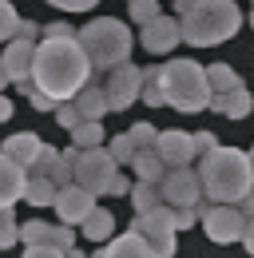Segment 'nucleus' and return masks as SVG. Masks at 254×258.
Listing matches in <instances>:
<instances>
[{
    "label": "nucleus",
    "mask_w": 254,
    "mask_h": 258,
    "mask_svg": "<svg viewBox=\"0 0 254 258\" xmlns=\"http://www.w3.org/2000/svg\"><path fill=\"white\" fill-rule=\"evenodd\" d=\"M32 84L52 96L56 103L60 99H72L88 80H92V64H88V52L80 48L76 36H64V40H40L36 52H32Z\"/></svg>",
    "instance_id": "f257e3e1"
},
{
    "label": "nucleus",
    "mask_w": 254,
    "mask_h": 258,
    "mask_svg": "<svg viewBox=\"0 0 254 258\" xmlns=\"http://www.w3.org/2000/svg\"><path fill=\"white\" fill-rule=\"evenodd\" d=\"M199 183L211 203H238L254 191V159L238 147H211L199 155Z\"/></svg>",
    "instance_id": "f03ea898"
},
{
    "label": "nucleus",
    "mask_w": 254,
    "mask_h": 258,
    "mask_svg": "<svg viewBox=\"0 0 254 258\" xmlns=\"http://www.w3.org/2000/svg\"><path fill=\"white\" fill-rule=\"evenodd\" d=\"M183 40L195 48H215L242 28V12L234 0H175Z\"/></svg>",
    "instance_id": "7ed1b4c3"
},
{
    "label": "nucleus",
    "mask_w": 254,
    "mask_h": 258,
    "mask_svg": "<svg viewBox=\"0 0 254 258\" xmlns=\"http://www.w3.org/2000/svg\"><path fill=\"white\" fill-rule=\"evenodd\" d=\"M159 92H163V103L183 111V115H195L211 103V84H207V68L195 64V60H171V64H159L155 76Z\"/></svg>",
    "instance_id": "20e7f679"
},
{
    "label": "nucleus",
    "mask_w": 254,
    "mask_h": 258,
    "mask_svg": "<svg viewBox=\"0 0 254 258\" xmlns=\"http://www.w3.org/2000/svg\"><path fill=\"white\" fill-rule=\"evenodd\" d=\"M76 40H80V48L88 52L92 72H111V68H119L127 56H131V28H127L123 20H115V16L92 20L88 28L76 32Z\"/></svg>",
    "instance_id": "39448f33"
},
{
    "label": "nucleus",
    "mask_w": 254,
    "mask_h": 258,
    "mask_svg": "<svg viewBox=\"0 0 254 258\" xmlns=\"http://www.w3.org/2000/svg\"><path fill=\"white\" fill-rule=\"evenodd\" d=\"M115 171H119V163L107 155V147H88L72 163V179L80 187H88L92 195H107V183H111Z\"/></svg>",
    "instance_id": "423d86ee"
},
{
    "label": "nucleus",
    "mask_w": 254,
    "mask_h": 258,
    "mask_svg": "<svg viewBox=\"0 0 254 258\" xmlns=\"http://www.w3.org/2000/svg\"><path fill=\"white\" fill-rule=\"evenodd\" d=\"M131 230H135V234H143L159 258H171V254H175V234H179V230H175V219H171V207H167V203H159L155 211L135 215Z\"/></svg>",
    "instance_id": "0eeeda50"
},
{
    "label": "nucleus",
    "mask_w": 254,
    "mask_h": 258,
    "mask_svg": "<svg viewBox=\"0 0 254 258\" xmlns=\"http://www.w3.org/2000/svg\"><path fill=\"white\" fill-rule=\"evenodd\" d=\"M199 223H203V230H207V238L219 242V246L242 242V230H246V219L238 215L234 203H211V207H203Z\"/></svg>",
    "instance_id": "6e6552de"
},
{
    "label": "nucleus",
    "mask_w": 254,
    "mask_h": 258,
    "mask_svg": "<svg viewBox=\"0 0 254 258\" xmlns=\"http://www.w3.org/2000/svg\"><path fill=\"white\" fill-rule=\"evenodd\" d=\"M143 92V68L135 64H119L107 72V84H103V96H107V111H127Z\"/></svg>",
    "instance_id": "1a4fd4ad"
},
{
    "label": "nucleus",
    "mask_w": 254,
    "mask_h": 258,
    "mask_svg": "<svg viewBox=\"0 0 254 258\" xmlns=\"http://www.w3.org/2000/svg\"><path fill=\"white\" fill-rule=\"evenodd\" d=\"M159 195L167 207H199L203 203V183L195 167H171L159 179Z\"/></svg>",
    "instance_id": "9d476101"
},
{
    "label": "nucleus",
    "mask_w": 254,
    "mask_h": 258,
    "mask_svg": "<svg viewBox=\"0 0 254 258\" xmlns=\"http://www.w3.org/2000/svg\"><path fill=\"white\" fill-rule=\"evenodd\" d=\"M143 32H139V44L151 52V56H163V52H171L179 40H183V28H179V20L175 16H163L159 12L155 20H147V24H139Z\"/></svg>",
    "instance_id": "9b49d317"
},
{
    "label": "nucleus",
    "mask_w": 254,
    "mask_h": 258,
    "mask_svg": "<svg viewBox=\"0 0 254 258\" xmlns=\"http://www.w3.org/2000/svg\"><path fill=\"white\" fill-rule=\"evenodd\" d=\"M56 219L68 226H76V223H84L88 219V211L95 207V195L88 191V187H80V183H68V187H60L56 191Z\"/></svg>",
    "instance_id": "f8f14e48"
},
{
    "label": "nucleus",
    "mask_w": 254,
    "mask_h": 258,
    "mask_svg": "<svg viewBox=\"0 0 254 258\" xmlns=\"http://www.w3.org/2000/svg\"><path fill=\"white\" fill-rule=\"evenodd\" d=\"M155 151H159V159L167 163V171L171 167H190V159H195V143H190L187 131H159Z\"/></svg>",
    "instance_id": "ddd939ff"
},
{
    "label": "nucleus",
    "mask_w": 254,
    "mask_h": 258,
    "mask_svg": "<svg viewBox=\"0 0 254 258\" xmlns=\"http://www.w3.org/2000/svg\"><path fill=\"white\" fill-rule=\"evenodd\" d=\"M24 187H28V167L0 155V211H12L24 199Z\"/></svg>",
    "instance_id": "4468645a"
},
{
    "label": "nucleus",
    "mask_w": 254,
    "mask_h": 258,
    "mask_svg": "<svg viewBox=\"0 0 254 258\" xmlns=\"http://www.w3.org/2000/svg\"><path fill=\"white\" fill-rule=\"evenodd\" d=\"M32 52H36V44H28V40H8V48L0 56V68H4L8 84H24L32 76Z\"/></svg>",
    "instance_id": "2eb2a0df"
},
{
    "label": "nucleus",
    "mask_w": 254,
    "mask_h": 258,
    "mask_svg": "<svg viewBox=\"0 0 254 258\" xmlns=\"http://www.w3.org/2000/svg\"><path fill=\"white\" fill-rule=\"evenodd\" d=\"M99 258H159V254L151 250V242H147L143 234L127 230V234H119V238H111V242L99 250Z\"/></svg>",
    "instance_id": "dca6fc26"
},
{
    "label": "nucleus",
    "mask_w": 254,
    "mask_h": 258,
    "mask_svg": "<svg viewBox=\"0 0 254 258\" xmlns=\"http://www.w3.org/2000/svg\"><path fill=\"white\" fill-rule=\"evenodd\" d=\"M40 147H44V139H40L36 131H16V135H8V139H4L0 155H8V159L20 163V167H32V159L40 155Z\"/></svg>",
    "instance_id": "f3484780"
},
{
    "label": "nucleus",
    "mask_w": 254,
    "mask_h": 258,
    "mask_svg": "<svg viewBox=\"0 0 254 258\" xmlns=\"http://www.w3.org/2000/svg\"><path fill=\"white\" fill-rule=\"evenodd\" d=\"M207 107H215L219 115H226V119H246L250 115V107H254V99L250 92L238 84V88H230V92H219V96H211V103Z\"/></svg>",
    "instance_id": "a211bd4d"
},
{
    "label": "nucleus",
    "mask_w": 254,
    "mask_h": 258,
    "mask_svg": "<svg viewBox=\"0 0 254 258\" xmlns=\"http://www.w3.org/2000/svg\"><path fill=\"white\" fill-rule=\"evenodd\" d=\"M72 103H76V111H80V119H103L107 115V96H103V88L99 84H84L76 96H72Z\"/></svg>",
    "instance_id": "6ab92c4d"
},
{
    "label": "nucleus",
    "mask_w": 254,
    "mask_h": 258,
    "mask_svg": "<svg viewBox=\"0 0 254 258\" xmlns=\"http://www.w3.org/2000/svg\"><path fill=\"white\" fill-rule=\"evenodd\" d=\"M131 167H135V175H139L143 183H159V179L167 175V163L159 159V151H155V147H143V151H135Z\"/></svg>",
    "instance_id": "aec40b11"
},
{
    "label": "nucleus",
    "mask_w": 254,
    "mask_h": 258,
    "mask_svg": "<svg viewBox=\"0 0 254 258\" xmlns=\"http://www.w3.org/2000/svg\"><path fill=\"white\" fill-rule=\"evenodd\" d=\"M80 226H84L88 242H107V238H111V230H115V219H111V211L92 207V211H88V219H84Z\"/></svg>",
    "instance_id": "412c9836"
},
{
    "label": "nucleus",
    "mask_w": 254,
    "mask_h": 258,
    "mask_svg": "<svg viewBox=\"0 0 254 258\" xmlns=\"http://www.w3.org/2000/svg\"><path fill=\"white\" fill-rule=\"evenodd\" d=\"M56 183L48 179V175H28V187H24V199H28L32 207H52L56 203Z\"/></svg>",
    "instance_id": "4be33fe9"
},
{
    "label": "nucleus",
    "mask_w": 254,
    "mask_h": 258,
    "mask_svg": "<svg viewBox=\"0 0 254 258\" xmlns=\"http://www.w3.org/2000/svg\"><path fill=\"white\" fill-rule=\"evenodd\" d=\"M72 147L88 151V147H103V123L99 119H80L72 127Z\"/></svg>",
    "instance_id": "5701e85b"
},
{
    "label": "nucleus",
    "mask_w": 254,
    "mask_h": 258,
    "mask_svg": "<svg viewBox=\"0 0 254 258\" xmlns=\"http://www.w3.org/2000/svg\"><path fill=\"white\" fill-rule=\"evenodd\" d=\"M127 195H131V207H135V215H143V211H155L159 203H163L159 183H143V179H139V183H135Z\"/></svg>",
    "instance_id": "b1692460"
},
{
    "label": "nucleus",
    "mask_w": 254,
    "mask_h": 258,
    "mask_svg": "<svg viewBox=\"0 0 254 258\" xmlns=\"http://www.w3.org/2000/svg\"><path fill=\"white\" fill-rule=\"evenodd\" d=\"M207 84H211V96H219V92L238 88L242 80H238V72H234L230 64H211V68H207Z\"/></svg>",
    "instance_id": "393cba45"
},
{
    "label": "nucleus",
    "mask_w": 254,
    "mask_h": 258,
    "mask_svg": "<svg viewBox=\"0 0 254 258\" xmlns=\"http://www.w3.org/2000/svg\"><path fill=\"white\" fill-rule=\"evenodd\" d=\"M48 234H52V223H44V219H28V223H20V238H24V246L48 242Z\"/></svg>",
    "instance_id": "a878e982"
},
{
    "label": "nucleus",
    "mask_w": 254,
    "mask_h": 258,
    "mask_svg": "<svg viewBox=\"0 0 254 258\" xmlns=\"http://www.w3.org/2000/svg\"><path fill=\"white\" fill-rule=\"evenodd\" d=\"M107 155L119 163V167H123V163H131V159H135V143H131V135H115V139L107 143Z\"/></svg>",
    "instance_id": "bb28decb"
},
{
    "label": "nucleus",
    "mask_w": 254,
    "mask_h": 258,
    "mask_svg": "<svg viewBox=\"0 0 254 258\" xmlns=\"http://www.w3.org/2000/svg\"><path fill=\"white\" fill-rule=\"evenodd\" d=\"M16 238H20V223L12 219V211H0V250L16 246Z\"/></svg>",
    "instance_id": "cd10ccee"
},
{
    "label": "nucleus",
    "mask_w": 254,
    "mask_h": 258,
    "mask_svg": "<svg viewBox=\"0 0 254 258\" xmlns=\"http://www.w3.org/2000/svg\"><path fill=\"white\" fill-rule=\"evenodd\" d=\"M127 8H131V20L135 24H147V20L159 16V0H127Z\"/></svg>",
    "instance_id": "c85d7f7f"
},
{
    "label": "nucleus",
    "mask_w": 254,
    "mask_h": 258,
    "mask_svg": "<svg viewBox=\"0 0 254 258\" xmlns=\"http://www.w3.org/2000/svg\"><path fill=\"white\" fill-rule=\"evenodd\" d=\"M56 159H60V151H56V147H48V143H44V147H40V155H36V159H32V167H28V175H48V171H52V167H56Z\"/></svg>",
    "instance_id": "c756f323"
},
{
    "label": "nucleus",
    "mask_w": 254,
    "mask_h": 258,
    "mask_svg": "<svg viewBox=\"0 0 254 258\" xmlns=\"http://www.w3.org/2000/svg\"><path fill=\"white\" fill-rule=\"evenodd\" d=\"M20 92L32 99V107H36V111H56V99H52V96H44V92H40V88H36L32 80H24V84H20Z\"/></svg>",
    "instance_id": "7c9ffc66"
},
{
    "label": "nucleus",
    "mask_w": 254,
    "mask_h": 258,
    "mask_svg": "<svg viewBox=\"0 0 254 258\" xmlns=\"http://www.w3.org/2000/svg\"><path fill=\"white\" fill-rule=\"evenodd\" d=\"M203 215V203L199 207H171V219H175V230H190Z\"/></svg>",
    "instance_id": "2f4dec72"
},
{
    "label": "nucleus",
    "mask_w": 254,
    "mask_h": 258,
    "mask_svg": "<svg viewBox=\"0 0 254 258\" xmlns=\"http://www.w3.org/2000/svg\"><path fill=\"white\" fill-rule=\"evenodd\" d=\"M16 24H20L16 8H12L8 0H0V40H12V36H16Z\"/></svg>",
    "instance_id": "473e14b6"
},
{
    "label": "nucleus",
    "mask_w": 254,
    "mask_h": 258,
    "mask_svg": "<svg viewBox=\"0 0 254 258\" xmlns=\"http://www.w3.org/2000/svg\"><path fill=\"white\" fill-rule=\"evenodd\" d=\"M131 135V143H135V151H143V147H155V135L159 131L151 127V123H135V127L127 131Z\"/></svg>",
    "instance_id": "72a5a7b5"
},
{
    "label": "nucleus",
    "mask_w": 254,
    "mask_h": 258,
    "mask_svg": "<svg viewBox=\"0 0 254 258\" xmlns=\"http://www.w3.org/2000/svg\"><path fill=\"white\" fill-rule=\"evenodd\" d=\"M48 246H60V250H72V246H76V230H72L68 223L52 226V234H48Z\"/></svg>",
    "instance_id": "f704fd0d"
},
{
    "label": "nucleus",
    "mask_w": 254,
    "mask_h": 258,
    "mask_svg": "<svg viewBox=\"0 0 254 258\" xmlns=\"http://www.w3.org/2000/svg\"><path fill=\"white\" fill-rule=\"evenodd\" d=\"M56 123L68 127V131L80 123V111H76V103H72V99H60V103H56Z\"/></svg>",
    "instance_id": "c9c22d12"
},
{
    "label": "nucleus",
    "mask_w": 254,
    "mask_h": 258,
    "mask_svg": "<svg viewBox=\"0 0 254 258\" xmlns=\"http://www.w3.org/2000/svg\"><path fill=\"white\" fill-rule=\"evenodd\" d=\"M24 258H64V250L48 246V242H36V246H24Z\"/></svg>",
    "instance_id": "e433bc0d"
},
{
    "label": "nucleus",
    "mask_w": 254,
    "mask_h": 258,
    "mask_svg": "<svg viewBox=\"0 0 254 258\" xmlns=\"http://www.w3.org/2000/svg\"><path fill=\"white\" fill-rule=\"evenodd\" d=\"M190 143H195V159H199V155H207V151H211V147H219V143H215V135H211V131H199V135H190Z\"/></svg>",
    "instance_id": "4c0bfd02"
},
{
    "label": "nucleus",
    "mask_w": 254,
    "mask_h": 258,
    "mask_svg": "<svg viewBox=\"0 0 254 258\" xmlns=\"http://www.w3.org/2000/svg\"><path fill=\"white\" fill-rule=\"evenodd\" d=\"M36 36H40V24H36V20H20L12 40H28V44H36Z\"/></svg>",
    "instance_id": "58836bf2"
},
{
    "label": "nucleus",
    "mask_w": 254,
    "mask_h": 258,
    "mask_svg": "<svg viewBox=\"0 0 254 258\" xmlns=\"http://www.w3.org/2000/svg\"><path fill=\"white\" fill-rule=\"evenodd\" d=\"M48 4H56L64 12H88V8H95L99 0H48Z\"/></svg>",
    "instance_id": "ea45409f"
},
{
    "label": "nucleus",
    "mask_w": 254,
    "mask_h": 258,
    "mask_svg": "<svg viewBox=\"0 0 254 258\" xmlns=\"http://www.w3.org/2000/svg\"><path fill=\"white\" fill-rule=\"evenodd\" d=\"M40 32L48 36V40H64V36H76L72 24H48V28H40Z\"/></svg>",
    "instance_id": "a19ab883"
},
{
    "label": "nucleus",
    "mask_w": 254,
    "mask_h": 258,
    "mask_svg": "<svg viewBox=\"0 0 254 258\" xmlns=\"http://www.w3.org/2000/svg\"><path fill=\"white\" fill-rule=\"evenodd\" d=\"M127 191H131L127 175H119V171H115V175H111V183H107V195H127Z\"/></svg>",
    "instance_id": "79ce46f5"
},
{
    "label": "nucleus",
    "mask_w": 254,
    "mask_h": 258,
    "mask_svg": "<svg viewBox=\"0 0 254 258\" xmlns=\"http://www.w3.org/2000/svg\"><path fill=\"white\" fill-rule=\"evenodd\" d=\"M234 207H238V215H242V219H254V191H246Z\"/></svg>",
    "instance_id": "37998d69"
},
{
    "label": "nucleus",
    "mask_w": 254,
    "mask_h": 258,
    "mask_svg": "<svg viewBox=\"0 0 254 258\" xmlns=\"http://www.w3.org/2000/svg\"><path fill=\"white\" fill-rule=\"evenodd\" d=\"M242 242H246V250L254 254V219H246V230H242Z\"/></svg>",
    "instance_id": "c03bdc74"
},
{
    "label": "nucleus",
    "mask_w": 254,
    "mask_h": 258,
    "mask_svg": "<svg viewBox=\"0 0 254 258\" xmlns=\"http://www.w3.org/2000/svg\"><path fill=\"white\" fill-rule=\"evenodd\" d=\"M8 115H12V99H8V96H0V123H4Z\"/></svg>",
    "instance_id": "a18cd8bd"
},
{
    "label": "nucleus",
    "mask_w": 254,
    "mask_h": 258,
    "mask_svg": "<svg viewBox=\"0 0 254 258\" xmlns=\"http://www.w3.org/2000/svg\"><path fill=\"white\" fill-rule=\"evenodd\" d=\"M64 258H84V254H80V250H76V246H72V250H64Z\"/></svg>",
    "instance_id": "49530a36"
},
{
    "label": "nucleus",
    "mask_w": 254,
    "mask_h": 258,
    "mask_svg": "<svg viewBox=\"0 0 254 258\" xmlns=\"http://www.w3.org/2000/svg\"><path fill=\"white\" fill-rule=\"evenodd\" d=\"M250 28H254V12H250Z\"/></svg>",
    "instance_id": "de8ad7c7"
},
{
    "label": "nucleus",
    "mask_w": 254,
    "mask_h": 258,
    "mask_svg": "<svg viewBox=\"0 0 254 258\" xmlns=\"http://www.w3.org/2000/svg\"><path fill=\"white\" fill-rule=\"evenodd\" d=\"M250 159H254V147H250Z\"/></svg>",
    "instance_id": "09e8293b"
},
{
    "label": "nucleus",
    "mask_w": 254,
    "mask_h": 258,
    "mask_svg": "<svg viewBox=\"0 0 254 258\" xmlns=\"http://www.w3.org/2000/svg\"><path fill=\"white\" fill-rule=\"evenodd\" d=\"M95 258H99V254H95Z\"/></svg>",
    "instance_id": "8fccbe9b"
}]
</instances>
